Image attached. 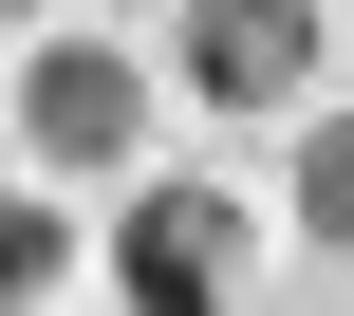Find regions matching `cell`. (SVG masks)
Here are the masks:
<instances>
[{
  "instance_id": "6da1fadb",
  "label": "cell",
  "mask_w": 354,
  "mask_h": 316,
  "mask_svg": "<svg viewBox=\"0 0 354 316\" xmlns=\"http://www.w3.org/2000/svg\"><path fill=\"white\" fill-rule=\"evenodd\" d=\"M243 279H261V205H243V186L168 168V186L112 205V298L131 316H243Z\"/></svg>"
},
{
  "instance_id": "7a4b0ae2",
  "label": "cell",
  "mask_w": 354,
  "mask_h": 316,
  "mask_svg": "<svg viewBox=\"0 0 354 316\" xmlns=\"http://www.w3.org/2000/svg\"><path fill=\"white\" fill-rule=\"evenodd\" d=\"M19 149H37V186H112L149 149V56L56 19V56H19Z\"/></svg>"
},
{
  "instance_id": "3957f363",
  "label": "cell",
  "mask_w": 354,
  "mask_h": 316,
  "mask_svg": "<svg viewBox=\"0 0 354 316\" xmlns=\"http://www.w3.org/2000/svg\"><path fill=\"white\" fill-rule=\"evenodd\" d=\"M317 56H336L317 0H187L168 19V93H205V112H317Z\"/></svg>"
},
{
  "instance_id": "277c9868",
  "label": "cell",
  "mask_w": 354,
  "mask_h": 316,
  "mask_svg": "<svg viewBox=\"0 0 354 316\" xmlns=\"http://www.w3.org/2000/svg\"><path fill=\"white\" fill-rule=\"evenodd\" d=\"M299 242L354 261V112H299Z\"/></svg>"
},
{
  "instance_id": "5b68a950",
  "label": "cell",
  "mask_w": 354,
  "mask_h": 316,
  "mask_svg": "<svg viewBox=\"0 0 354 316\" xmlns=\"http://www.w3.org/2000/svg\"><path fill=\"white\" fill-rule=\"evenodd\" d=\"M56 279H75V205L37 186V205H0V316H37Z\"/></svg>"
},
{
  "instance_id": "8992f818",
  "label": "cell",
  "mask_w": 354,
  "mask_h": 316,
  "mask_svg": "<svg viewBox=\"0 0 354 316\" xmlns=\"http://www.w3.org/2000/svg\"><path fill=\"white\" fill-rule=\"evenodd\" d=\"M0 19H56V0H0Z\"/></svg>"
}]
</instances>
